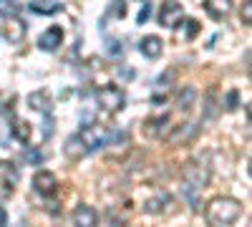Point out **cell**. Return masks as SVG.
<instances>
[{
	"instance_id": "cell-1",
	"label": "cell",
	"mask_w": 252,
	"mask_h": 227,
	"mask_svg": "<svg viewBox=\"0 0 252 227\" xmlns=\"http://www.w3.org/2000/svg\"><path fill=\"white\" fill-rule=\"evenodd\" d=\"M242 207L240 202L232 199V197H217L209 202L207 207V222L209 225H232L237 217H240Z\"/></svg>"
},
{
	"instance_id": "cell-2",
	"label": "cell",
	"mask_w": 252,
	"mask_h": 227,
	"mask_svg": "<svg viewBox=\"0 0 252 227\" xmlns=\"http://www.w3.org/2000/svg\"><path fill=\"white\" fill-rule=\"evenodd\" d=\"M98 106L103 111H109V114H116V111H121L126 106V96H124V91L119 86L109 84V86H103L98 91Z\"/></svg>"
},
{
	"instance_id": "cell-3",
	"label": "cell",
	"mask_w": 252,
	"mask_h": 227,
	"mask_svg": "<svg viewBox=\"0 0 252 227\" xmlns=\"http://www.w3.org/2000/svg\"><path fill=\"white\" fill-rule=\"evenodd\" d=\"M81 141L86 144V149L89 152H94V149H98V147H103V144H106L109 139H106V134H103L98 127H94V124H86V127L81 129Z\"/></svg>"
},
{
	"instance_id": "cell-4",
	"label": "cell",
	"mask_w": 252,
	"mask_h": 227,
	"mask_svg": "<svg viewBox=\"0 0 252 227\" xmlns=\"http://www.w3.org/2000/svg\"><path fill=\"white\" fill-rule=\"evenodd\" d=\"M18 179H20V172L15 169V164L13 162H0V184H3V195L5 197L15 190Z\"/></svg>"
},
{
	"instance_id": "cell-5",
	"label": "cell",
	"mask_w": 252,
	"mask_h": 227,
	"mask_svg": "<svg viewBox=\"0 0 252 227\" xmlns=\"http://www.w3.org/2000/svg\"><path fill=\"white\" fill-rule=\"evenodd\" d=\"M184 10L179 3H164L161 10H159V26H166V28H174L179 20H182Z\"/></svg>"
},
{
	"instance_id": "cell-6",
	"label": "cell",
	"mask_w": 252,
	"mask_h": 227,
	"mask_svg": "<svg viewBox=\"0 0 252 227\" xmlns=\"http://www.w3.org/2000/svg\"><path fill=\"white\" fill-rule=\"evenodd\" d=\"M33 187H35V192L51 197V195H56V190H58V179H56L53 172H38L35 179H33Z\"/></svg>"
},
{
	"instance_id": "cell-7",
	"label": "cell",
	"mask_w": 252,
	"mask_h": 227,
	"mask_svg": "<svg viewBox=\"0 0 252 227\" xmlns=\"http://www.w3.org/2000/svg\"><path fill=\"white\" fill-rule=\"evenodd\" d=\"M63 154H66L71 162H81L83 157L89 154V149H86V144L81 141V136L76 134V136H71L66 144H63Z\"/></svg>"
},
{
	"instance_id": "cell-8",
	"label": "cell",
	"mask_w": 252,
	"mask_h": 227,
	"mask_svg": "<svg viewBox=\"0 0 252 227\" xmlns=\"http://www.w3.org/2000/svg\"><path fill=\"white\" fill-rule=\"evenodd\" d=\"M61 40H63V31L58 26H53V28H48L43 35L38 38V48L40 51H56L61 46Z\"/></svg>"
},
{
	"instance_id": "cell-9",
	"label": "cell",
	"mask_w": 252,
	"mask_h": 227,
	"mask_svg": "<svg viewBox=\"0 0 252 227\" xmlns=\"http://www.w3.org/2000/svg\"><path fill=\"white\" fill-rule=\"evenodd\" d=\"M73 220H76V225L94 227V225H96V220H98V215H96V210H94V207H89V204H78L76 212H73Z\"/></svg>"
},
{
	"instance_id": "cell-10",
	"label": "cell",
	"mask_w": 252,
	"mask_h": 227,
	"mask_svg": "<svg viewBox=\"0 0 252 227\" xmlns=\"http://www.w3.org/2000/svg\"><path fill=\"white\" fill-rule=\"evenodd\" d=\"M204 10L209 13V18L222 20L229 15V0H204Z\"/></svg>"
},
{
	"instance_id": "cell-11",
	"label": "cell",
	"mask_w": 252,
	"mask_h": 227,
	"mask_svg": "<svg viewBox=\"0 0 252 227\" xmlns=\"http://www.w3.org/2000/svg\"><path fill=\"white\" fill-rule=\"evenodd\" d=\"M28 106L35 109V111H43V114H51V98H48V91H33L28 96Z\"/></svg>"
},
{
	"instance_id": "cell-12",
	"label": "cell",
	"mask_w": 252,
	"mask_h": 227,
	"mask_svg": "<svg viewBox=\"0 0 252 227\" xmlns=\"http://www.w3.org/2000/svg\"><path fill=\"white\" fill-rule=\"evenodd\" d=\"M161 40L157 38V35H146L141 43H139V51L146 56V58H157V56H161Z\"/></svg>"
},
{
	"instance_id": "cell-13",
	"label": "cell",
	"mask_w": 252,
	"mask_h": 227,
	"mask_svg": "<svg viewBox=\"0 0 252 227\" xmlns=\"http://www.w3.org/2000/svg\"><path fill=\"white\" fill-rule=\"evenodd\" d=\"M23 35H26V23L18 20V18H10V23L5 26V38L10 40V43H20Z\"/></svg>"
},
{
	"instance_id": "cell-14",
	"label": "cell",
	"mask_w": 252,
	"mask_h": 227,
	"mask_svg": "<svg viewBox=\"0 0 252 227\" xmlns=\"http://www.w3.org/2000/svg\"><path fill=\"white\" fill-rule=\"evenodd\" d=\"M28 8L38 15H53L61 10V3H56V0H31Z\"/></svg>"
},
{
	"instance_id": "cell-15",
	"label": "cell",
	"mask_w": 252,
	"mask_h": 227,
	"mask_svg": "<svg viewBox=\"0 0 252 227\" xmlns=\"http://www.w3.org/2000/svg\"><path fill=\"white\" fill-rule=\"evenodd\" d=\"M169 202H172V199L166 197V195H161V197H152L149 202H146V212H149V215H159V212H169V210L164 207V204H169Z\"/></svg>"
},
{
	"instance_id": "cell-16",
	"label": "cell",
	"mask_w": 252,
	"mask_h": 227,
	"mask_svg": "<svg viewBox=\"0 0 252 227\" xmlns=\"http://www.w3.org/2000/svg\"><path fill=\"white\" fill-rule=\"evenodd\" d=\"M13 134H15V139H20V144H28L31 141V124L28 121H15Z\"/></svg>"
},
{
	"instance_id": "cell-17",
	"label": "cell",
	"mask_w": 252,
	"mask_h": 227,
	"mask_svg": "<svg viewBox=\"0 0 252 227\" xmlns=\"http://www.w3.org/2000/svg\"><path fill=\"white\" fill-rule=\"evenodd\" d=\"M18 13H20L18 0H0V15L3 18H15Z\"/></svg>"
},
{
	"instance_id": "cell-18",
	"label": "cell",
	"mask_w": 252,
	"mask_h": 227,
	"mask_svg": "<svg viewBox=\"0 0 252 227\" xmlns=\"http://www.w3.org/2000/svg\"><path fill=\"white\" fill-rule=\"evenodd\" d=\"M106 15H111V18H124V15H126V3H124V0H111L109 8H106Z\"/></svg>"
},
{
	"instance_id": "cell-19",
	"label": "cell",
	"mask_w": 252,
	"mask_h": 227,
	"mask_svg": "<svg viewBox=\"0 0 252 227\" xmlns=\"http://www.w3.org/2000/svg\"><path fill=\"white\" fill-rule=\"evenodd\" d=\"M23 162L26 164H40V162H43V152H40V149H26L23 152Z\"/></svg>"
},
{
	"instance_id": "cell-20",
	"label": "cell",
	"mask_w": 252,
	"mask_h": 227,
	"mask_svg": "<svg viewBox=\"0 0 252 227\" xmlns=\"http://www.w3.org/2000/svg\"><path fill=\"white\" fill-rule=\"evenodd\" d=\"M194 89H187L184 91V96H179V109H189V106H192V101H194Z\"/></svg>"
},
{
	"instance_id": "cell-21",
	"label": "cell",
	"mask_w": 252,
	"mask_h": 227,
	"mask_svg": "<svg viewBox=\"0 0 252 227\" xmlns=\"http://www.w3.org/2000/svg\"><path fill=\"white\" fill-rule=\"evenodd\" d=\"M237 106H240V94H237V91H229V94H227V109L235 111Z\"/></svg>"
},
{
	"instance_id": "cell-22",
	"label": "cell",
	"mask_w": 252,
	"mask_h": 227,
	"mask_svg": "<svg viewBox=\"0 0 252 227\" xmlns=\"http://www.w3.org/2000/svg\"><path fill=\"white\" fill-rule=\"evenodd\" d=\"M149 13H152V3H144L139 15H136V20H139V23H146V20H149Z\"/></svg>"
},
{
	"instance_id": "cell-23",
	"label": "cell",
	"mask_w": 252,
	"mask_h": 227,
	"mask_svg": "<svg viewBox=\"0 0 252 227\" xmlns=\"http://www.w3.org/2000/svg\"><path fill=\"white\" fill-rule=\"evenodd\" d=\"M197 33H199V23L189 18V20H187V38H194Z\"/></svg>"
},
{
	"instance_id": "cell-24",
	"label": "cell",
	"mask_w": 252,
	"mask_h": 227,
	"mask_svg": "<svg viewBox=\"0 0 252 227\" xmlns=\"http://www.w3.org/2000/svg\"><path fill=\"white\" fill-rule=\"evenodd\" d=\"M242 20H245V26L252 23V3H250V0H247L245 8H242Z\"/></svg>"
},
{
	"instance_id": "cell-25",
	"label": "cell",
	"mask_w": 252,
	"mask_h": 227,
	"mask_svg": "<svg viewBox=\"0 0 252 227\" xmlns=\"http://www.w3.org/2000/svg\"><path fill=\"white\" fill-rule=\"evenodd\" d=\"M106 51H109L111 56H121V53H124V48L119 46V40H109V43H106Z\"/></svg>"
},
{
	"instance_id": "cell-26",
	"label": "cell",
	"mask_w": 252,
	"mask_h": 227,
	"mask_svg": "<svg viewBox=\"0 0 252 227\" xmlns=\"http://www.w3.org/2000/svg\"><path fill=\"white\" fill-rule=\"evenodd\" d=\"M10 131L5 129V127H0V147H10Z\"/></svg>"
},
{
	"instance_id": "cell-27",
	"label": "cell",
	"mask_w": 252,
	"mask_h": 227,
	"mask_svg": "<svg viewBox=\"0 0 252 227\" xmlns=\"http://www.w3.org/2000/svg\"><path fill=\"white\" fill-rule=\"evenodd\" d=\"M43 124H46V129H43V136L48 139V136L53 134V119H51V114H46V121H43Z\"/></svg>"
},
{
	"instance_id": "cell-28",
	"label": "cell",
	"mask_w": 252,
	"mask_h": 227,
	"mask_svg": "<svg viewBox=\"0 0 252 227\" xmlns=\"http://www.w3.org/2000/svg\"><path fill=\"white\" fill-rule=\"evenodd\" d=\"M5 222H8V212L0 207V225H5Z\"/></svg>"
}]
</instances>
